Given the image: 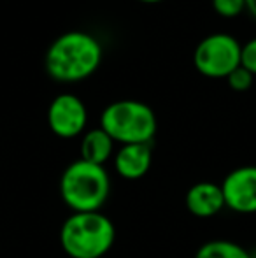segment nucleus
I'll use <instances>...</instances> for the list:
<instances>
[{"instance_id":"obj_8","label":"nucleus","mask_w":256,"mask_h":258,"mask_svg":"<svg viewBox=\"0 0 256 258\" xmlns=\"http://www.w3.org/2000/svg\"><path fill=\"white\" fill-rule=\"evenodd\" d=\"M151 144H123L114 153V169L118 176L128 181L144 177L151 169Z\"/></svg>"},{"instance_id":"obj_2","label":"nucleus","mask_w":256,"mask_h":258,"mask_svg":"<svg viewBox=\"0 0 256 258\" xmlns=\"http://www.w3.org/2000/svg\"><path fill=\"white\" fill-rule=\"evenodd\" d=\"M114 241V223L100 211L72 213L60 228V244L70 258H102Z\"/></svg>"},{"instance_id":"obj_1","label":"nucleus","mask_w":256,"mask_h":258,"mask_svg":"<svg viewBox=\"0 0 256 258\" xmlns=\"http://www.w3.org/2000/svg\"><path fill=\"white\" fill-rule=\"evenodd\" d=\"M104 48L95 35L72 30L51 42L44 56L46 72L58 83H79L99 71Z\"/></svg>"},{"instance_id":"obj_14","label":"nucleus","mask_w":256,"mask_h":258,"mask_svg":"<svg viewBox=\"0 0 256 258\" xmlns=\"http://www.w3.org/2000/svg\"><path fill=\"white\" fill-rule=\"evenodd\" d=\"M240 65H242L244 69H247L253 76H256V37L247 41L246 44L242 46Z\"/></svg>"},{"instance_id":"obj_7","label":"nucleus","mask_w":256,"mask_h":258,"mask_svg":"<svg viewBox=\"0 0 256 258\" xmlns=\"http://www.w3.org/2000/svg\"><path fill=\"white\" fill-rule=\"evenodd\" d=\"M225 207L239 214L256 213V165H242L226 174L221 183Z\"/></svg>"},{"instance_id":"obj_11","label":"nucleus","mask_w":256,"mask_h":258,"mask_svg":"<svg viewBox=\"0 0 256 258\" xmlns=\"http://www.w3.org/2000/svg\"><path fill=\"white\" fill-rule=\"evenodd\" d=\"M195 258H253L246 248L226 239L207 241L197 249Z\"/></svg>"},{"instance_id":"obj_16","label":"nucleus","mask_w":256,"mask_h":258,"mask_svg":"<svg viewBox=\"0 0 256 258\" xmlns=\"http://www.w3.org/2000/svg\"><path fill=\"white\" fill-rule=\"evenodd\" d=\"M142 4H160V2H165V0H139Z\"/></svg>"},{"instance_id":"obj_6","label":"nucleus","mask_w":256,"mask_h":258,"mask_svg":"<svg viewBox=\"0 0 256 258\" xmlns=\"http://www.w3.org/2000/svg\"><path fill=\"white\" fill-rule=\"evenodd\" d=\"M88 123V109L79 97L62 93L55 97L48 109V125L56 137L72 139L82 136Z\"/></svg>"},{"instance_id":"obj_13","label":"nucleus","mask_w":256,"mask_h":258,"mask_svg":"<svg viewBox=\"0 0 256 258\" xmlns=\"http://www.w3.org/2000/svg\"><path fill=\"white\" fill-rule=\"evenodd\" d=\"M226 81H228L230 88L235 90V92H246V90H249L251 85H253L254 76L251 74L247 69H244L242 65H240V67H237L235 71L226 78Z\"/></svg>"},{"instance_id":"obj_15","label":"nucleus","mask_w":256,"mask_h":258,"mask_svg":"<svg viewBox=\"0 0 256 258\" xmlns=\"http://www.w3.org/2000/svg\"><path fill=\"white\" fill-rule=\"evenodd\" d=\"M246 11L253 18H256V0H246Z\"/></svg>"},{"instance_id":"obj_10","label":"nucleus","mask_w":256,"mask_h":258,"mask_svg":"<svg viewBox=\"0 0 256 258\" xmlns=\"http://www.w3.org/2000/svg\"><path fill=\"white\" fill-rule=\"evenodd\" d=\"M114 141L109 134L102 128H92L82 134L81 144H79V158L97 165H104L114 155Z\"/></svg>"},{"instance_id":"obj_4","label":"nucleus","mask_w":256,"mask_h":258,"mask_svg":"<svg viewBox=\"0 0 256 258\" xmlns=\"http://www.w3.org/2000/svg\"><path fill=\"white\" fill-rule=\"evenodd\" d=\"M100 128L114 143L151 144L156 136L158 121L154 111L140 100H116L100 114Z\"/></svg>"},{"instance_id":"obj_3","label":"nucleus","mask_w":256,"mask_h":258,"mask_svg":"<svg viewBox=\"0 0 256 258\" xmlns=\"http://www.w3.org/2000/svg\"><path fill=\"white\" fill-rule=\"evenodd\" d=\"M111 179L106 167L75 160L60 177V195L72 213H95L107 202Z\"/></svg>"},{"instance_id":"obj_9","label":"nucleus","mask_w":256,"mask_h":258,"mask_svg":"<svg viewBox=\"0 0 256 258\" xmlns=\"http://www.w3.org/2000/svg\"><path fill=\"white\" fill-rule=\"evenodd\" d=\"M186 207L195 218H212L221 213L225 207L221 184L211 183V181H200L195 183L186 191Z\"/></svg>"},{"instance_id":"obj_5","label":"nucleus","mask_w":256,"mask_h":258,"mask_svg":"<svg viewBox=\"0 0 256 258\" xmlns=\"http://www.w3.org/2000/svg\"><path fill=\"white\" fill-rule=\"evenodd\" d=\"M242 46L230 34H211L204 37L193 53V65L202 76L212 79H226L240 67Z\"/></svg>"},{"instance_id":"obj_12","label":"nucleus","mask_w":256,"mask_h":258,"mask_svg":"<svg viewBox=\"0 0 256 258\" xmlns=\"http://www.w3.org/2000/svg\"><path fill=\"white\" fill-rule=\"evenodd\" d=\"M214 11L223 18H235L246 11V0H212Z\"/></svg>"}]
</instances>
